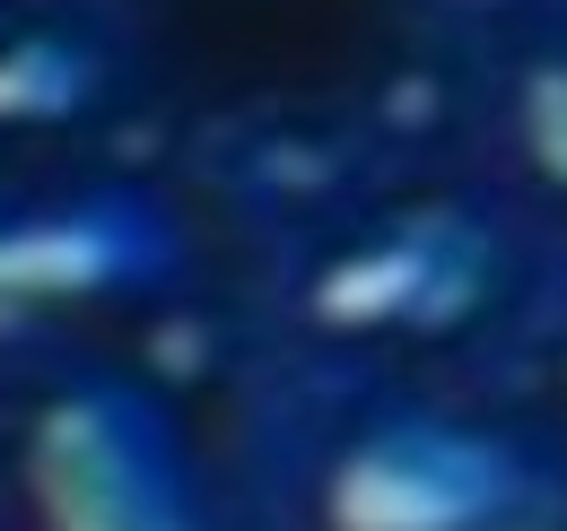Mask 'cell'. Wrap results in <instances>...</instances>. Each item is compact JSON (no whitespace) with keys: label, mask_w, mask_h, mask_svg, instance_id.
<instances>
[{"label":"cell","mask_w":567,"mask_h":531,"mask_svg":"<svg viewBox=\"0 0 567 531\" xmlns=\"http://www.w3.org/2000/svg\"><path fill=\"white\" fill-rule=\"evenodd\" d=\"M18 488L35 531H202L175 418L141 384H71L35 409Z\"/></svg>","instance_id":"6da1fadb"},{"label":"cell","mask_w":567,"mask_h":531,"mask_svg":"<svg viewBox=\"0 0 567 531\" xmlns=\"http://www.w3.org/2000/svg\"><path fill=\"white\" fill-rule=\"evenodd\" d=\"M87 87H96V53L35 35V44L0 53V123H62L71 105H87Z\"/></svg>","instance_id":"5b68a950"},{"label":"cell","mask_w":567,"mask_h":531,"mask_svg":"<svg viewBox=\"0 0 567 531\" xmlns=\"http://www.w3.org/2000/svg\"><path fill=\"white\" fill-rule=\"evenodd\" d=\"M524 497V454L454 418H393L332 462V531H489Z\"/></svg>","instance_id":"7a4b0ae2"},{"label":"cell","mask_w":567,"mask_h":531,"mask_svg":"<svg viewBox=\"0 0 567 531\" xmlns=\"http://www.w3.org/2000/svg\"><path fill=\"white\" fill-rule=\"evenodd\" d=\"M445 279H472V262L454 270V236H393L332 270L315 305L332 323H427L445 314Z\"/></svg>","instance_id":"277c9868"},{"label":"cell","mask_w":567,"mask_h":531,"mask_svg":"<svg viewBox=\"0 0 567 531\" xmlns=\"http://www.w3.org/2000/svg\"><path fill=\"white\" fill-rule=\"evenodd\" d=\"M166 262H175V227L132 192L0 218V332L44 305H71V296H114V288L166 279Z\"/></svg>","instance_id":"3957f363"}]
</instances>
